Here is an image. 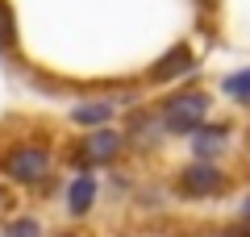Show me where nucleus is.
<instances>
[{
  "label": "nucleus",
  "instance_id": "nucleus-1",
  "mask_svg": "<svg viewBox=\"0 0 250 237\" xmlns=\"http://www.w3.org/2000/svg\"><path fill=\"white\" fill-rule=\"evenodd\" d=\"M205 113H208V100L200 92H188V96H175L167 100L163 108V129L167 133H196L205 125Z\"/></svg>",
  "mask_w": 250,
  "mask_h": 237
},
{
  "label": "nucleus",
  "instance_id": "nucleus-2",
  "mask_svg": "<svg viewBox=\"0 0 250 237\" xmlns=\"http://www.w3.org/2000/svg\"><path fill=\"white\" fill-rule=\"evenodd\" d=\"M46 171H50V154L38 146H17L4 158V175L17 183H38V179H46Z\"/></svg>",
  "mask_w": 250,
  "mask_h": 237
},
{
  "label": "nucleus",
  "instance_id": "nucleus-3",
  "mask_svg": "<svg viewBox=\"0 0 250 237\" xmlns=\"http://www.w3.org/2000/svg\"><path fill=\"white\" fill-rule=\"evenodd\" d=\"M225 187V175L213 167V162H196V167H188L184 175H179V196H217Z\"/></svg>",
  "mask_w": 250,
  "mask_h": 237
},
{
  "label": "nucleus",
  "instance_id": "nucleus-4",
  "mask_svg": "<svg viewBox=\"0 0 250 237\" xmlns=\"http://www.w3.org/2000/svg\"><path fill=\"white\" fill-rule=\"evenodd\" d=\"M188 67H192V50H188V46H175V50H167V54L150 67V79H154V83H167V79L184 75Z\"/></svg>",
  "mask_w": 250,
  "mask_h": 237
},
{
  "label": "nucleus",
  "instance_id": "nucleus-5",
  "mask_svg": "<svg viewBox=\"0 0 250 237\" xmlns=\"http://www.w3.org/2000/svg\"><path fill=\"white\" fill-rule=\"evenodd\" d=\"M92 200H96V179L92 175H80L71 183V192H67V208H71V217H88Z\"/></svg>",
  "mask_w": 250,
  "mask_h": 237
},
{
  "label": "nucleus",
  "instance_id": "nucleus-6",
  "mask_svg": "<svg viewBox=\"0 0 250 237\" xmlns=\"http://www.w3.org/2000/svg\"><path fill=\"white\" fill-rule=\"evenodd\" d=\"M221 146H225V129H221V125H200L196 138H192V150H196L200 162H208V158H213Z\"/></svg>",
  "mask_w": 250,
  "mask_h": 237
},
{
  "label": "nucleus",
  "instance_id": "nucleus-7",
  "mask_svg": "<svg viewBox=\"0 0 250 237\" xmlns=\"http://www.w3.org/2000/svg\"><path fill=\"white\" fill-rule=\"evenodd\" d=\"M117 146H121V138L117 133H92L88 138V150H83V162H104V158H113L117 154Z\"/></svg>",
  "mask_w": 250,
  "mask_h": 237
},
{
  "label": "nucleus",
  "instance_id": "nucleus-8",
  "mask_svg": "<svg viewBox=\"0 0 250 237\" xmlns=\"http://www.w3.org/2000/svg\"><path fill=\"white\" fill-rule=\"evenodd\" d=\"M108 117H113V108H108V104H80L71 113V121L75 125H104Z\"/></svg>",
  "mask_w": 250,
  "mask_h": 237
},
{
  "label": "nucleus",
  "instance_id": "nucleus-9",
  "mask_svg": "<svg viewBox=\"0 0 250 237\" xmlns=\"http://www.w3.org/2000/svg\"><path fill=\"white\" fill-rule=\"evenodd\" d=\"M225 92H229L233 100H242V104H250V71L229 75V79H225Z\"/></svg>",
  "mask_w": 250,
  "mask_h": 237
},
{
  "label": "nucleus",
  "instance_id": "nucleus-10",
  "mask_svg": "<svg viewBox=\"0 0 250 237\" xmlns=\"http://www.w3.org/2000/svg\"><path fill=\"white\" fill-rule=\"evenodd\" d=\"M13 42V9L9 4H0V50Z\"/></svg>",
  "mask_w": 250,
  "mask_h": 237
},
{
  "label": "nucleus",
  "instance_id": "nucleus-11",
  "mask_svg": "<svg viewBox=\"0 0 250 237\" xmlns=\"http://www.w3.org/2000/svg\"><path fill=\"white\" fill-rule=\"evenodd\" d=\"M9 237H38V225H34V220H13Z\"/></svg>",
  "mask_w": 250,
  "mask_h": 237
},
{
  "label": "nucleus",
  "instance_id": "nucleus-12",
  "mask_svg": "<svg viewBox=\"0 0 250 237\" xmlns=\"http://www.w3.org/2000/svg\"><path fill=\"white\" fill-rule=\"evenodd\" d=\"M225 237H250V233H238V229H229V233H225Z\"/></svg>",
  "mask_w": 250,
  "mask_h": 237
},
{
  "label": "nucleus",
  "instance_id": "nucleus-13",
  "mask_svg": "<svg viewBox=\"0 0 250 237\" xmlns=\"http://www.w3.org/2000/svg\"><path fill=\"white\" fill-rule=\"evenodd\" d=\"M242 212H246V217H250V200H246V204H242Z\"/></svg>",
  "mask_w": 250,
  "mask_h": 237
},
{
  "label": "nucleus",
  "instance_id": "nucleus-14",
  "mask_svg": "<svg viewBox=\"0 0 250 237\" xmlns=\"http://www.w3.org/2000/svg\"><path fill=\"white\" fill-rule=\"evenodd\" d=\"M59 237H75V233H59Z\"/></svg>",
  "mask_w": 250,
  "mask_h": 237
}]
</instances>
